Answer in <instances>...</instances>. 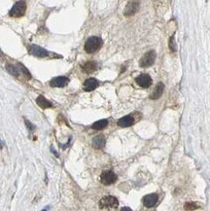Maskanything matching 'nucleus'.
<instances>
[{"instance_id": "obj_7", "label": "nucleus", "mask_w": 210, "mask_h": 211, "mask_svg": "<svg viewBox=\"0 0 210 211\" xmlns=\"http://www.w3.org/2000/svg\"><path fill=\"white\" fill-rule=\"evenodd\" d=\"M139 1L138 0H134V1H131L128 3V5L125 6L124 15L125 17H131L134 14H136L137 11L139 10Z\"/></svg>"}, {"instance_id": "obj_17", "label": "nucleus", "mask_w": 210, "mask_h": 211, "mask_svg": "<svg viewBox=\"0 0 210 211\" xmlns=\"http://www.w3.org/2000/svg\"><path fill=\"white\" fill-rule=\"evenodd\" d=\"M97 68V63L95 61H88L82 66V69L85 71L86 73H92L94 72Z\"/></svg>"}, {"instance_id": "obj_10", "label": "nucleus", "mask_w": 210, "mask_h": 211, "mask_svg": "<svg viewBox=\"0 0 210 211\" xmlns=\"http://www.w3.org/2000/svg\"><path fill=\"white\" fill-rule=\"evenodd\" d=\"M135 81L137 83L138 86H140L142 88H149L152 85V78L150 77L148 74H141L135 79Z\"/></svg>"}, {"instance_id": "obj_4", "label": "nucleus", "mask_w": 210, "mask_h": 211, "mask_svg": "<svg viewBox=\"0 0 210 211\" xmlns=\"http://www.w3.org/2000/svg\"><path fill=\"white\" fill-rule=\"evenodd\" d=\"M118 206L119 201L114 197H105L99 201V207L101 209H115Z\"/></svg>"}, {"instance_id": "obj_19", "label": "nucleus", "mask_w": 210, "mask_h": 211, "mask_svg": "<svg viewBox=\"0 0 210 211\" xmlns=\"http://www.w3.org/2000/svg\"><path fill=\"white\" fill-rule=\"evenodd\" d=\"M196 208H197V206L194 202H188V203L185 204V209L191 210V209H196Z\"/></svg>"}, {"instance_id": "obj_16", "label": "nucleus", "mask_w": 210, "mask_h": 211, "mask_svg": "<svg viewBox=\"0 0 210 211\" xmlns=\"http://www.w3.org/2000/svg\"><path fill=\"white\" fill-rule=\"evenodd\" d=\"M36 103L39 105V107L41 108H43V109H48V108H52L53 107V104L50 102V101L47 99V98H45L44 96H38L36 99Z\"/></svg>"}, {"instance_id": "obj_2", "label": "nucleus", "mask_w": 210, "mask_h": 211, "mask_svg": "<svg viewBox=\"0 0 210 211\" xmlns=\"http://www.w3.org/2000/svg\"><path fill=\"white\" fill-rule=\"evenodd\" d=\"M26 11V3L24 0H20L16 4H14V6L12 7V9L9 12L10 17H13V18H20L24 15V13Z\"/></svg>"}, {"instance_id": "obj_1", "label": "nucleus", "mask_w": 210, "mask_h": 211, "mask_svg": "<svg viewBox=\"0 0 210 211\" xmlns=\"http://www.w3.org/2000/svg\"><path fill=\"white\" fill-rule=\"evenodd\" d=\"M102 46V40L99 37L91 36L87 40L85 44V51L88 54H92L100 49Z\"/></svg>"}, {"instance_id": "obj_18", "label": "nucleus", "mask_w": 210, "mask_h": 211, "mask_svg": "<svg viewBox=\"0 0 210 211\" xmlns=\"http://www.w3.org/2000/svg\"><path fill=\"white\" fill-rule=\"evenodd\" d=\"M107 125H108L107 120H99L97 122H95V123L92 125L91 128L95 130H100V129H103L106 128Z\"/></svg>"}, {"instance_id": "obj_8", "label": "nucleus", "mask_w": 210, "mask_h": 211, "mask_svg": "<svg viewBox=\"0 0 210 211\" xmlns=\"http://www.w3.org/2000/svg\"><path fill=\"white\" fill-rule=\"evenodd\" d=\"M29 53H30L32 56L37 57H46L49 56V53L47 50L41 48L40 46H37V45H31L30 47H29Z\"/></svg>"}, {"instance_id": "obj_23", "label": "nucleus", "mask_w": 210, "mask_h": 211, "mask_svg": "<svg viewBox=\"0 0 210 211\" xmlns=\"http://www.w3.org/2000/svg\"><path fill=\"white\" fill-rule=\"evenodd\" d=\"M0 148H2V145H1V142H0Z\"/></svg>"}, {"instance_id": "obj_13", "label": "nucleus", "mask_w": 210, "mask_h": 211, "mask_svg": "<svg viewBox=\"0 0 210 211\" xmlns=\"http://www.w3.org/2000/svg\"><path fill=\"white\" fill-rule=\"evenodd\" d=\"M163 90H165V85H163V83L159 82L158 85H157V87L155 88V90L153 91V92L151 94L150 98H152V99H158V98H159L162 95V94H163Z\"/></svg>"}, {"instance_id": "obj_3", "label": "nucleus", "mask_w": 210, "mask_h": 211, "mask_svg": "<svg viewBox=\"0 0 210 211\" xmlns=\"http://www.w3.org/2000/svg\"><path fill=\"white\" fill-rule=\"evenodd\" d=\"M7 70L9 71V72H10L12 75L16 76V77H19L20 75H22V76H24L26 80H28V79L31 78L30 73L28 72L27 69H26L23 65H20V64L19 66L7 65Z\"/></svg>"}, {"instance_id": "obj_5", "label": "nucleus", "mask_w": 210, "mask_h": 211, "mask_svg": "<svg viewBox=\"0 0 210 211\" xmlns=\"http://www.w3.org/2000/svg\"><path fill=\"white\" fill-rule=\"evenodd\" d=\"M156 57H157L156 52H155V51H149L148 53H146L144 56L141 57V60L139 61V65L141 67L152 66L154 63H155Z\"/></svg>"}, {"instance_id": "obj_11", "label": "nucleus", "mask_w": 210, "mask_h": 211, "mask_svg": "<svg viewBox=\"0 0 210 211\" xmlns=\"http://www.w3.org/2000/svg\"><path fill=\"white\" fill-rule=\"evenodd\" d=\"M157 202H158L157 194H150V195H147L143 197V204L144 206H146V207H148V208L155 206Z\"/></svg>"}, {"instance_id": "obj_21", "label": "nucleus", "mask_w": 210, "mask_h": 211, "mask_svg": "<svg viewBox=\"0 0 210 211\" xmlns=\"http://www.w3.org/2000/svg\"><path fill=\"white\" fill-rule=\"evenodd\" d=\"M24 122H26V128H27L29 130H33V129H35V126H33V125H32V124H31V123H30V122H29V121H27V120H24Z\"/></svg>"}, {"instance_id": "obj_15", "label": "nucleus", "mask_w": 210, "mask_h": 211, "mask_svg": "<svg viewBox=\"0 0 210 211\" xmlns=\"http://www.w3.org/2000/svg\"><path fill=\"white\" fill-rule=\"evenodd\" d=\"M105 143H106V140L102 135H98L92 139V146L96 149H102L105 146Z\"/></svg>"}, {"instance_id": "obj_20", "label": "nucleus", "mask_w": 210, "mask_h": 211, "mask_svg": "<svg viewBox=\"0 0 210 211\" xmlns=\"http://www.w3.org/2000/svg\"><path fill=\"white\" fill-rule=\"evenodd\" d=\"M169 48L171 51L175 52L176 51V44H175V41H174V37H171L170 40H169Z\"/></svg>"}, {"instance_id": "obj_6", "label": "nucleus", "mask_w": 210, "mask_h": 211, "mask_svg": "<svg viewBox=\"0 0 210 211\" xmlns=\"http://www.w3.org/2000/svg\"><path fill=\"white\" fill-rule=\"evenodd\" d=\"M117 180V175L112 170H105L100 175V182L103 185L114 184Z\"/></svg>"}, {"instance_id": "obj_12", "label": "nucleus", "mask_w": 210, "mask_h": 211, "mask_svg": "<svg viewBox=\"0 0 210 211\" xmlns=\"http://www.w3.org/2000/svg\"><path fill=\"white\" fill-rule=\"evenodd\" d=\"M99 83L96 79L94 78H90L85 81V83H84V90H85L86 92H91L95 90L96 88L98 87Z\"/></svg>"}, {"instance_id": "obj_14", "label": "nucleus", "mask_w": 210, "mask_h": 211, "mask_svg": "<svg viewBox=\"0 0 210 211\" xmlns=\"http://www.w3.org/2000/svg\"><path fill=\"white\" fill-rule=\"evenodd\" d=\"M134 123V119L131 116H125L118 121V126L122 128H128V126H132Z\"/></svg>"}, {"instance_id": "obj_9", "label": "nucleus", "mask_w": 210, "mask_h": 211, "mask_svg": "<svg viewBox=\"0 0 210 211\" xmlns=\"http://www.w3.org/2000/svg\"><path fill=\"white\" fill-rule=\"evenodd\" d=\"M69 79L64 76H60V77H56L51 80L50 82V86L53 88H63L68 85Z\"/></svg>"}, {"instance_id": "obj_22", "label": "nucleus", "mask_w": 210, "mask_h": 211, "mask_svg": "<svg viewBox=\"0 0 210 211\" xmlns=\"http://www.w3.org/2000/svg\"><path fill=\"white\" fill-rule=\"evenodd\" d=\"M125 210H128V211H131V208H128V207H124V208H122V211H125Z\"/></svg>"}]
</instances>
